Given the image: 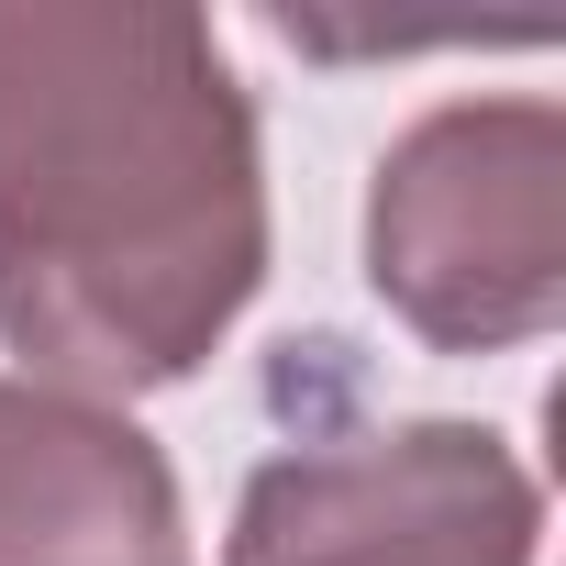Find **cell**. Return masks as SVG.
Wrapping results in <instances>:
<instances>
[{"label": "cell", "instance_id": "obj_2", "mask_svg": "<svg viewBox=\"0 0 566 566\" xmlns=\"http://www.w3.org/2000/svg\"><path fill=\"white\" fill-rule=\"evenodd\" d=\"M367 277L422 345H522L566 301V112L455 101L378 156Z\"/></svg>", "mask_w": 566, "mask_h": 566}, {"label": "cell", "instance_id": "obj_3", "mask_svg": "<svg viewBox=\"0 0 566 566\" xmlns=\"http://www.w3.org/2000/svg\"><path fill=\"white\" fill-rule=\"evenodd\" d=\"M544 500L478 422H400L255 467L222 566H533Z\"/></svg>", "mask_w": 566, "mask_h": 566}, {"label": "cell", "instance_id": "obj_1", "mask_svg": "<svg viewBox=\"0 0 566 566\" xmlns=\"http://www.w3.org/2000/svg\"><path fill=\"white\" fill-rule=\"evenodd\" d=\"M266 277L255 112L200 12H0V345L67 400L189 378Z\"/></svg>", "mask_w": 566, "mask_h": 566}, {"label": "cell", "instance_id": "obj_4", "mask_svg": "<svg viewBox=\"0 0 566 566\" xmlns=\"http://www.w3.org/2000/svg\"><path fill=\"white\" fill-rule=\"evenodd\" d=\"M0 566H189L167 455L101 400L0 378Z\"/></svg>", "mask_w": 566, "mask_h": 566}]
</instances>
